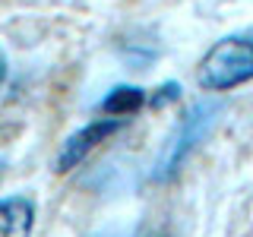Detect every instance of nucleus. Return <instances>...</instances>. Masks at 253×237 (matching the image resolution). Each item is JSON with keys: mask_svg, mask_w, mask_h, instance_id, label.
<instances>
[{"mask_svg": "<svg viewBox=\"0 0 253 237\" xmlns=\"http://www.w3.org/2000/svg\"><path fill=\"white\" fill-rule=\"evenodd\" d=\"M3 171H6V161H3V158H0V180H3Z\"/></svg>", "mask_w": 253, "mask_h": 237, "instance_id": "obj_8", "label": "nucleus"}, {"mask_svg": "<svg viewBox=\"0 0 253 237\" xmlns=\"http://www.w3.org/2000/svg\"><path fill=\"white\" fill-rule=\"evenodd\" d=\"M121 126H124V120H117V117H105V120L85 123L83 130H76L73 136H67V142L60 146V155H57V161H54V171H57V174L73 171L95 146H101L108 136H114Z\"/></svg>", "mask_w": 253, "mask_h": 237, "instance_id": "obj_3", "label": "nucleus"}, {"mask_svg": "<svg viewBox=\"0 0 253 237\" xmlns=\"http://www.w3.org/2000/svg\"><path fill=\"white\" fill-rule=\"evenodd\" d=\"M3 79H6V54L0 47V85H3Z\"/></svg>", "mask_w": 253, "mask_h": 237, "instance_id": "obj_7", "label": "nucleus"}, {"mask_svg": "<svg viewBox=\"0 0 253 237\" xmlns=\"http://www.w3.org/2000/svg\"><path fill=\"white\" fill-rule=\"evenodd\" d=\"M158 92H162V95H155V98H152V105H155V108H158V105H165V101H174V98H177L180 85H177V82H171V85H162Z\"/></svg>", "mask_w": 253, "mask_h": 237, "instance_id": "obj_6", "label": "nucleus"}, {"mask_svg": "<svg viewBox=\"0 0 253 237\" xmlns=\"http://www.w3.org/2000/svg\"><path fill=\"white\" fill-rule=\"evenodd\" d=\"M253 79V35H228L203 54L196 82L209 92H228Z\"/></svg>", "mask_w": 253, "mask_h": 237, "instance_id": "obj_1", "label": "nucleus"}, {"mask_svg": "<svg viewBox=\"0 0 253 237\" xmlns=\"http://www.w3.org/2000/svg\"><path fill=\"white\" fill-rule=\"evenodd\" d=\"M212 114H215V108H212V105H196V108L187 114V120L180 123V130H177V136H174V142L168 146L165 158L158 161V171H155V177H158V180L171 177V174L180 168V161H184V158L190 155V149H193L196 142H200V136H203L206 130H209Z\"/></svg>", "mask_w": 253, "mask_h": 237, "instance_id": "obj_2", "label": "nucleus"}, {"mask_svg": "<svg viewBox=\"0 0 253 237\" xmlns=\"http://www.w3.org/2000/svg\"><path fill=\"white\" fill-rule=\"evenodd\" d=\"M35 225V205L26 196L0 199V237H29Z\"/></svg>", "mask_w": 253, "mask_h": 237, "instance_id": "obj_4", "label": "nucleus"}, {"mask_svg": "<svg viewBox=\"0 0 253 237\" xmlns=\"http://www.w3.org/2000/svg\"><path fill=\"white\" fill-rule=\"evenodd\" d=\"M146 105V92L136 89V85H117V89L108 92V98L101 101V111L111 117H130Z\"/></svg>", "mask_w": 253, "mask_h": 237, "instance_id": "obj_5", "label": "nucleus"}]
</instances>
